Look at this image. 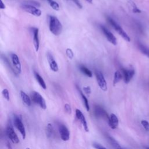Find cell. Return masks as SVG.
I'll list each match as a JSON object with an SVG mask.
<instances>
[{
    "mask_svg": "<svg viewBox=\"0 0 149 149\" xmlns=\"http://www.w3.org/2000/svg\"><path fill=\"white\" fill-rule=\"evenodd\" d=\"M48 20L50 31L55 36H59L62 33L63 29L62 24L56 16L49 15Z\"/></svg>",
    "mask_w": 149,
    "mask_h": 149,
    "instance_id": "obj_1",
    "label": "cell"
},
{
    "mask_svg": "<svg viewBox=\"0 0 149 149\" xmlns=\"http://www.w3.org/2000/svg\"><path fill=\"white\" fill-rule=\"evenodd\" d=\"M108 21L109 24L112 26V27L115 29V30L126 41H130V38L128 36V34L125 31V30L122 29V27L117 23L111 17H108Z\"/></svg>",
    "mask_w": 149,
    "mask_h": 149,
    "instance_id": "obj_2",
    "label": "cell"
},
{
    "mask_svg": "<svg viewBox=\"0 0 149 149\" xmlns=\"http://www.w3.org/2000/svg\"><path fill=\"white\" fill-rule=\"evenodd\" d=\"M13 124L15 127L19 131L20 133L22 138L25 139L26 133V129L24 126L22 122V117L20 115H15L13 116Z\"/></svg>",
    "mask_w": 149,
    "mask_h": 149,
    "instance_id": "obj_3",
    "label": "cell"
},
{
    "mask_svg": "<svg viewBox=\"0 0 149 149\" xmlns=\"http://www.w3.org/2000/svg\"><path fill=\"white\" fill-rule=\"evenodd\" d=\"M31 97L32 101L36 104H38L40 108L43 109H45L47 108V105L45 100L42 97V96L37 91H33L31 94Z\"/></svg>",
    "mask_w": 149,
    "mask_h": 149,
    "instance_id": "obj_4",
    "label": "cell"
},
{
    "mask_svg": "<svg viewBox=\"0 0 149 149\" xmlns=\"http://www.w3.org/2000/svg\"><path fill=\"white\" fill-rule=\"evenodd\" d=\"M95 75L97 83L98 84V86L101 88V90L104 91H106L108 89L107 84L102 73L98 70H95Z\"/></svg>",
    "mask_w": 149,
    "mask_h": 149,
    "instance_id": "obj_5",
    "label": "cell"
},
{
    "mask_svg": "<svg viewBox=\"0 0 149 149\" xmlns=\"http://www.w3.org/2000/svg\"><path fill=\"white\" fill-rule=\"evenodd\" d=\"M22 8L26 12L37 17L40 16L42 14V12L40 9L31 4H23L22 5Z\"/></svg>",
    "mask_w": 149,
    "mask_h": 149,
    "instance_id": "obj_6",
    "label": "cell"
},
{
    "mask_svg": "<svg viewBox=\"0 0 149 149\" xmlns=\"http://www.w3.org/2000/svg\"><path fill=\"white\" fill-rule=\"evenodd\" d=\"M121 72L122 73L124 82L126 84H128L130 81V80L132 79V78L133 77L135 74L134 70L133 68H129V69L122 68L121 69Z\"/></svg>",
    "mask_w": 149,
    "mask_h": 149,
    "instance_id": "obj_7",
    "label": "cell"
},
{
    "mask_svg": "<svg viewBox=\"0 0 149 149\" xmlns=\"http://www.w3.org/2000/svg\"><path fill=\"white\" fill-rule=\"evenodd\" d=\"M94 114L97 118H101L106 119L108 121L109 116L108 115L107 112L104 110L103 108L98 105H95L94 106Z\"/></svg>",
    "mask_w": 149,
    "mask_h": 149,
    "instance_id": "obj_8",
    "label": "cell"
},
{
    "mask_svg": "<svg viewBox=\"0 0 149 149\" xmlns=\"http://www.w3.org/2000/svg\"><path fill=\"white\" fill-rule=\"evenodd\" d=\"M6 133L8 137L13 144H17L19 143V137L11 125H9L7 126Z\"/></svg>",
    "mask_w": 149,
    "mask_h": 149,
    "instance_id": "obj_9",
    "label": "cell"
},
{
    "mask_svg": "<svg viewBox=\"0 0 149 149\" xmlns=\"http://www.w3.org/2000/svg\"><path fill=\"white\" fill-rule=\"evenodd\" d=\"M100 28L102 31L103 32L105 37L107 39V40L112 44L116 45L117 44V40L115 36L109 30H108L105 26L101 25Z\"/></svg>",
    "mask_w": 149,
    "mask_h": 149,
    "instance_id": "obj_10",
    "label": "cell"
},
{
    "mask_svg": "<svg viewBox=\"0 0 149 149\" xmlns=\"http://www.w3.org/2000/svg\"><path fill=\"white\" fill-rule=\"evenodd\" d=\"M58 130L60 134L61 139L64 141H68L70 139V132L68 127L62 124H61L59 125L58 127Z\"/></svg>",
    "mask_w": 149,
    "mask_h": 149,
    "instance_id": "obj_11",
    "label": "cell"
},
{
    "mask_svg": "<svg viewBox=\"0 0 149 149\" xmlns=\"http://www.w3.org/2000/svg\"><path fill=\"white\" fill-rule=\"evenodd\" d=\"M75 114H76V116L77 119L80 121V122L83 125V127L84 130L87 132H88V127L87 125V122L86 118H85L84 115H83V113H82V112L80 109H76V111H75Z\"/></svg>",
    "mask_w": 149,
    "mask_h": 149,
    "instance_id": "obj_12",
    "label": "cell"
},
{
    "mask_svg": "<svg viewBox=\"0 0 149 149\" xmlns=\"http://www.w3.org/2000/svg\"><path fill=\"white\" fill-rule=\"evenodd\" d=\"M47 61L48 62V64L51 70L54 72H58L59 70L58 65L56 61L55 60L52 54L51 53L48 52L47 54Z\"/></svg>",
    "mask_w": 149,
    "mask_h": 149,
    "instance_id": "obj_13",
    "label": "cell"
},
{
    "mask_svg": "<svg viewBox=\"0 0 149 149\" xmlns=\"http://www.w3.org/2000/svg\"><path fill=\"white\" fill-rule=\"evenodd\" d=\"M10 56L12 63L13 66L15 67V69L16 70L17 72L19 73H20L22 71V65L18 56L15 53H11Z\"/></svg>",
    "mask_w": 149,
    "mask_h": 149,
    "instance_id": "obj_14",
    "label": "cell"
},
{
    "mask_svg": "<svg viewBox=\"0 0 149 149\" xmlns=\"http://www.w3.org/2000/svg\"><path fill=\"white\" fill-rule=\"evenodd\" d=\"M31 31L33 36V44L35 48V49L36 51H38L40 47V41H39V37H38V33L39 30L38 28L36 27H32L31 28Z\"/></svg>",
    "mask_w": 149,
    "mask_h": 149,
    "instance_id": "obj_15",
    "label": "cell"
},
{
    "mask_svg": "<svg viewBox=\"0 0 149 149\" xmlns=\"http://www.w3.org/2000/svg\"><path fill=\"white\" fill-rule=\"evenodd\" d=\"M109 127L112 129H115L117 128L119 125V119L116 115L114 113H111L109 116V120L108 121Z\"/></svg>",
    "mask_w": 149,
    "mask_h": 149,
    "instance_id": "obj_16",
    "label": "cell"
},
{
    "mask_svg": "<svg viewBox=\"0 0 149 149\" xmlns=\"http://www.w3.org/2000/svg\"><path fill=\"white\" fill-rule=\"evenodd\" d=\"M20 97L22 98V101L23 102V103L27 107H30L31 105V100L30 98L29 97V95L23 91H20Z\"/></svg>",
    "mask_w": 149,
    "mask_h": 149,
    "instance_id": "obj_17",
    "label": "cell"
},
{
    "mask_svg": "<svg viewBox=\"0 0 149 149\" xmlns=\"http://www.w3.org/2000/svg\"><path fill=\"white\" fill-rule=\"evenodd\" d=\"M34 77L36 79V80L37 81V82L38 83L39 85L44 90H45L47 88V86L45 84V82L44 81V80L43 79V78L40 75V74L37 72H34Z\"/></svg>",
    "mask_w": 149,
    "mask_h": 149,
    "instance_id": "obj_18",
    "label": "cell"
},
{
    "mask_svg": "<svg viewBox=\"0 0 149 149\" xmlns=\"http://www.w3.org/2000/svg\"><path fill=\"white\" fill-rule=\"evenodd\" d=\"M80 95H81V97L82 98V100L84 102V106H85V108L86 109V111H90V105H89V103H88V99L86 97V95L84 94V93H83V91L80 90V88L77 86H76Z\"/></svg>",
    "mask_w": 149,
    "mask_h": 149,
    "instance_id": "obj_19",
    "label": "cell"
},
{
    "mask_svg": "<svg viewBox=\"0 0 149 149\" xmlns=\"http://www.w3.org/2000/svg\"><path fill=\"white\" fill-rule=\"evenodd\" d=\"M46 134L48 138L52 139L54 137L55 134V130L53 126L51 123H48L46 129Z\"/></svg>",
    "mask_w": 149,
    "mask_h": 149,
    "instance_id": "obj_20",
    "label": "cell"
},
{
    "mask_svg": "<svg viewBox=\"0 0 149 149\" xmlns=\"http://www.w3.org/2000/svg\"><path fill=\"white\" fill-rule=\"evenodd\" d=\"M123 78L122 73L121 71L117 70L115 72L113 75V85H116L117 83H118Z\"/></svg>",
    "mask_w": 149,
    "mask_h": 149,
    "instance_id": "obj_21",
    "label": "cell"
},
{
    "mask_svg": "<svg viewBox=\"0 0 149 149\" xmlns=\"http://www.w3.org/2000/svg\"><path fill=\"white\" fill-rule=\"evenodd\" d=\"M79 70L83 74L86 75V76H87L88 77H91L93 76V73H92L91 71L84 65H80Z\"/></svg>",
    "mask_w": 149,
    "mask_h": 149,
    "instance_id": "obj_22",
    "label": "cell"
},
{
    "mask_svg": "<svg viewBox=\"0 0 149 149\" xmlns=\"http://www.w3.org/2000/svg\"><path fill=\"white\" fill-rule=\"evenodd\" d=\"M129 6L131 8L132 11L135 13H141V10L137 8V5L133 2V0H126Z\"/></svg>",
    "mask_w": 149,
    "mask_h": 149,
    "instance_id": "obj_23",
    "label": "cell"
},
{
    "mask_svg": "<svg viewBox=\"0 0 149 149\" xmlns=\"http://www.w3.org/2000/svg\"><path fill=\"white\" fill-rule=\"evenodd\" d=\"M138 47L140 52L149 58V47L142 44H139Z\"/></svg>",
    "mask_w": 149,
    "mask_h": 149,
    "instance_id": "obj_24",
    "label": "cell"
},
{
    "mask_svg": "<svg viewBox=\"0 0 149 149\" xmlns=\"http://www.w3.org/2000/svg\"><path fill=\"white\" fill-rule=\"evenodd\" d=\"M108 140L109 141L110 143L111 144V145L113 146V147L115 149H123L120 147V146L119 144V143L116 141V140L115 139H113L112 137L108 136Z\"/></svg>",
    "mask_w": 149,
    "mask_h": 149,
    "instance_id": "obj_25",
    "label": "cell"
},
{
    "mask_svg": "<svg viewBox=\"0 0 149 149\" xmlns=\"http://www.w3.org/2000/svg\"><path fill=\"white\" fill-rule=\"evenodd\" d=\"M50 6L55 10H59V4L54 0H46Z\"/></svg>",
    "mask_w": 149,
    "mask_h": 149,
    "instance_id": "obj_26",
    "label": "cell"
},
{
    "mask_svg": "<svg viewBox=\"0 0 149 149\" xmlns=\"http://www.w3.org/2000/svg\"><path fill=\"white\" fill-rule=\"evenodd\" d=\"M65 52H66V56H68V58L69 59H72L73 58L74 54H73V51L70 48H66V51H65Z\"/></svg>",
    "mask_w": 149,
    "mask_h": 149,
    "instance_id": "obj_27",
    "label": "cell"
},
{
    "mask_svg": "<svg viewBox=\"0 0 149 149\" xmlns=\"http://www.w3.org/2000/svg\"><path fill=\"white\" fill-rule=\"evenodd\" d=\"M2 94L3 97L5 98V99H6L7 101H9L10 100L9 92L7 88H4L2 91Z\"/></svg>",
    "mask_w": 149,
    "mask_h": 149,
    "instance_id": "obj_28",
    "label": "cell"
},
{
    "mask_svg": "<svg viewBox=\"0 0 149 149\" xmlns=\"http://www.w3.org/2000/svg\"><path fill=\"white\" fill-rule=\"evenodd\" d=\"M141 123L144 129L147 131H149V122L146 120H142L141 121Z\"/></svg>",
    "mask_w": 149,
    "mask_h": 149,
    "instance_id": "obj_29",
    "label": "cell"
},
{
    "mask_svg": "<svg viewBox=\"0 0 149 149\" xmlns=\"http://www.w3.org/2000/svg\"><path fill=\"white\" fill-rule=\"evenodd\" d=\"M83 90L84 91V93L87 94V95H89L91 93V88L90 86H84L83 88Z\"/></svg>",
    "mask_w": 149,
    "mask_h": 149,
    "instance_id": "obj_30",
    "label": "cell"
},
{
    "mask_svg": "<svg viewBox=\"0 0 149 149\" xmlns=\"http://www.w3.org/2000/svg\"><path fill=\"white\" fill-rule=\"evenodd\" d=\"M64 109H65V112L66 113H68V114H70L72 113V108L69 104H65L64 105Z\"/></svg>",
    "mask_w": 149,
    "mask_h": 149,
    "instance_id": "obj_31",
    "label": "cell"
},
{
    "mask_svg": "<svg viewBox=\"0 0 149 149\" xmlns=\"http://www.w3.org/2000/svg\"><path fill=\"white\" fill-rule=\"evenodd\" d=\"M93 147L95 149H107L103 146H102L101 144H100V143H93Z\"/></svg>",
    "mask_w": 149,
    "mask_h": 149,
    "instance_id": "obj_32",
    "label": "cell"
},
{
    "mask_svg": "<svg viewBox=\"0 0 149 149\" xmlns=\"http://www.w3.org/2000/svg\"><path fill=\"white\" fill-rule=\"evenodd\" d=\"M73 2V3L79 8H80V9H81L82 8V5H81V4L80 3V1H79V0H72Z\"/></svg>",
    "mask_w": 149,
    "mask_h": 149,
    "instance_id": "obj_33",
    "label": "cell"
},
{
    "mask_svg": "<svg viewBox=\"0 0 149 149\" xmlns=\"http://www.w3.org/2000/svg\"><path fill=\"white\" fill-rule=\"evenodd\" d=\"M5 8H6V6L3 3L2 0H0V9H5Z\"/></svg>",
    "mask_w": 149,
    "mask_h": 149,
    "instance_id": "obj_34",
    "label": "cell"
},
{
    "mask_svg": "<svg viewBox=\"0 0 149 149\" xmlns=\"http://www.w3.org/2000/svg\"><path fill=\"white\" fill-rule=\"evenodd\" d=\"M6 146H7V147H8V149H12V147H11V146L10 145V144L8 142V143H6Z\"/></svg>",
    "mask_w": 149,
    "mask_h": 149,
    "instance_id": "obj_35",
    "label": "cell"
},
{
    "mask_svg": "<svg viewBox=\"0 0 149 149\" xmlns=\"http://www.w3.org/2000/svg\"><path fill=\"white\" fill-rule=\"evenodd\" d=\"M88 3H92L93 2V0H86Z\"/></svg>",
    "mask_w": 149,
    "mask_h": 149,
    "instance_id": "obj_36",
    "label": "cell"
},
{
    "mask_svg": "<svg viewBox=\"0 0 149 149\" xmlns=\"http://www.w3.org/2000/svg\"><path fill=\"white\" fill-rule=\"evenodd\" d=\"M146 149H149V147H146Z\"/></svg>",
    "mask_w": 149,
    "mask_h": 149,
    "instance_id": "obj_37",
    "label": "cell"
},
{
    "mask_svg": "<svg viewBox=\"0 0 149 149\" xmlns=\"http://www.w3.org/2000/svg\"><path fill=\"white\" fill-rule=\"evenodd\" d=\"M26 149H30V148H29V147H27V148H26Z\"/></svg>",
    "mask_w": 149,
    "mask_h": 149,
    "instance_id": "obj_38",
    "label": "cell"
}]
</instances>
